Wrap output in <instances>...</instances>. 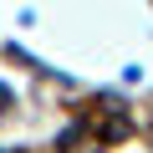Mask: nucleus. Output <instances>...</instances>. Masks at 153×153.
I'll list each match as a JSON object with an SVG mask.
<instances>
[{"label":"nucleus","instance_id":"nucleus-1","mask_svg":"<svg viewBox=\"0 0 153 153\" xmlns=\"http://www.w3.org/2000/svg\"><path fill=\"white\" fill-rule=\"evenodd\" d=\"M5 102H10V92H5V87H0V112H5Z\"/></svg>","mask_w":153,"mask_h":153}]
</instances>
